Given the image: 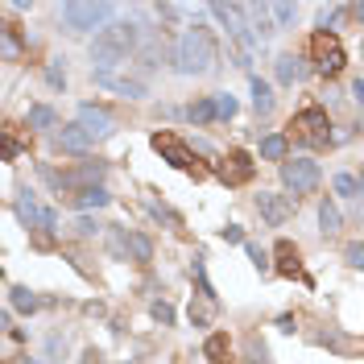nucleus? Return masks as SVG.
Segmentation results:
<instances>
[{"label": "nucleus", "instance_id": "nucleus-1", "mask_svg": "<svg viewBox=\"0 0 364 364\" xmlns=\"http://www.w3.org/2000/svg\"><path fill=\"white\" fill-rule=\"evenodd\" d=\"M136 46H141V25H133V21H112V25H104V29L95 34V42H91V62H95V71L112 75V66H120Z\"/></svg>", "mask_w": 364, "mask_h": 364}, {"label": "nucleus", "instance_id": "nucleus-2", "mask_svg": "<svg viewBox=\"0 0 364 364\" xmlns=\"http://www.w3.org/2000/svg\"><path fill=\"white\" fill-rule=\"evenodd\" d=\"M170 58H174V71H178V75H207V71L216 66V58H220L216 34H211L207 25H190L178 42H174Z\"/></svg>", "mask_w": 364, "mask_h": 364}, {"label": "nucleus", "instance_id": "nucleus-3", "mask_svg": "<svg viewBox=\"0 0 364 364\" xmlns=\"http://www.w3.org/2000/svg\"><path fill=\"white\" fill-rule=\"evenodd\" d=\"M149 141H153V149L162 153V162H170L174 170L190 174V178H203V174H207V166L195 158V149H190V145H186L178 133H170V129H158V133L149 136Z\"/></svg>", "mask_w": 364, "mask_h": 364}, {"label": "nucleus", "instance_id": "nucleus-4", "mask_svg": "<svg viewBox=\"0 0 364 364\" xmlns=\"http://www.w3.org/2000/svg\"><path fill=\"white\" fill-rule=\"evenodd\" d=\"M290 136L298 141V145H307V149H323V145H331V120H327V112L311 104V108H302V112H294V120H290Z\"/></svg>", "mask_w": 364, "mask_h": 364}, {"label": "nucleus", "instance_id": "nucleus-5", "mask_svg": "<svg viewBox=\"0 0 364 364\" xmlns=\"http://www.w3.org/2000/svg\"><path fill=\"white\" fill-rule=\"evenodd\" d=\"M311 58H315V66L327 79H335L348 66V54H344V46L335 38V29H315L311 34Z\"/></svg>", "mask_w": 364, "mask_h": 364}, {"label": "nucleus", "instance_id": "nucleus-6", "mask_svg": "<svg viewBox=\"0 0 364 364\" xmlns=\"http://www.w3.org/2000/svg\"><path fill=\"white\" fill-rule=\"evenodd\" d=\"M108 17H112V4H104V0H71V4H62V21H66L71 34H91Z\"/></svg>", "mask_w": 364, "mask_h": 364}, {"label": "nucleus", "instance_id": "nucleus-7", "mask_svg": "<svg viewBox=\"0 0 364 364\" xmlns=\"http://www.w3.org/2000/svg\"><path fill=\"white\" fill-rule=\"evenodd\" d=\"M281 182H286V190H294V199L311 195L318 186V162H311V158H286L281 162Z\"/></svg>", "mask_w": 364, "mask_h": 364}, {"label": "nucleus", "instance_id": "nucleus-8", "mask_svg": "<svg viewBox=\"0 0 364 364\" xmlns=\"http://www.w3.org/2000/svg\"><path fill=\"white\" fill-rule=\"evenodd\" d=\"M216 174H220V182H227V186H244V182H253L257 166H253V158H248L244 149H232L227 158L216 162Z\"/></svg>", "mask_w": 364, "mask_h": 364}, {"label": "nucleus", "instance_id": "nucleus-9", "mask_svg": "<svg viewBox=\"0 0 364 364\" xmlns=\"http://www.w3.org/2000/svg\"><path fill=\"white\" fill-rule=\"evenodd\" d=\"M273 273L311 281V273L302 270V257H298V244H294V240H277V244H273Z\"/></svg>", "mask_w": 364, "mask_h": 364}, {"label": "nucleus", "instance_id": "nucleus-10", "mask_svg": "<svg viewBox=\"0 0 364 364\" xmlns=\"http://www.w3.org/2000/svg\"><path fill=\"white\" fill-rule=\"evenodd\" d=\"M257 211L270 227H281L290 216H294V199L290 195H273V190H261L257 195Z\"/></svg>", "mask_w": 364, "mask_h": 364}, {"label": "nucleus", "instance_id": "nucleus-11", "mask_svg": "<svg viewBox=\"0 0 364 364\" xmlns=\"http://www.w3.org/2000/svg\"><path fill=\"white\" fill-rule=\"evenodd\" d=\"M79 125H83V133H88L91 141H104V136L116 133L112 116H108L104 108H95V104H83V108H79Z\"/></svg>", "mask_w": 364, "mask_h": 364}, {"label": "nucleus", "instance_id": "nucleus-12", "mask_svg": "<svg viewBox=\"0 0 364 364\" xmlns=\"http://www.w3.org/2000/svg\"><path fill=\"white\" fill-rule=\"evenodd\" d=\"M91 136L83 133V125L75 120V125H62L58 133H54V149H62V153H88Z\"/></svg>", "mask_w": 364, "mask_h": 364}, {"label": "nucleus", "instance_id": "nucleus-13", "mask_svg": "<svg viewBox=\"0 0 364 364\" xmlns=\"http://www.w3.org/2000/svg\"><path fill=\"white\" fill-rule=\"evenodd\" d=\"M244 17H248V25H253L257 42H265L270 34H277V25H273V8H270V4H244Z\"/></svg>", "mask_w": 364, "mask_h": 364}, {"label": "nucleus", "instance_id": "nucleus-14", "mask_svg": "<svg viewBox=\"0 0 364 364\" xmlns=\"http://www.w3.org/2000/svg\"><path fill=\"white\" fill-rule=\"evenodd\" d=\"M62 203H66V207L88 211V207H108V203H112V195H108L104 186H88V190H79V195H62Z\"/></svg>", "mask_w": 364, "mask_h": 364}, {"label": "nucleus", "instance_id": "nucleus-15", "mask_svg": "<svg viewBox=\"0 0 364 364\" xmlns=\"http://www.w3.org/2000/svg\"><path fill=\"white\" fill-rule=\"evenodd\" d=\"M42 211L46 207H38L34 190H21V199H17V216H21V224L34 227V232H42Z\"/></svg>", "mask_w": 364, "mask_h": 364}, {"label": "nucleus", "instance_id": "nucleus-16", "mask_svg": "<svg viewBox=\"0 0 364 364\" xmlns=\"http://www.w3.org/2000/svg\"><path fill=\"white\" fill-rule=\"evenodd\" d=\"M203 356H207L211 364H232V344H227V331H211V335H207Z\"/></svg>", "mask_w": 364, "mask_h": 364}, {"label": "nucleus", "instance_id": "nucleus-17", "mask_svg": "<svg viewBox=\"0 0 364 364\" xmlns=\"http://www.w3.org/2000/svg\"><path fill=\"white\" fill-rule=\"evenodd\" d=\"M8 307L21 311V315H34V311L42 307V298H38L34 290H25V286H13V290H8Z\"/></svg>", "mask_w": 364, "mask_h": 364}, {"label": "nucleus", "instance_id": "nucleus-18", "mask_svg": "<svg viewBox=\"0 0 364 364\" xmlns=\"http://www.w3.org/2000/svg\"><path fill=\"white\" fill-rule=\"evenodd\" d=\"M286 149H290V141L281 133L261 136V158H265V162H286Z\"/></svg>", "mask_w": 364, "mask_h": 364}, {"label": "nucleus", "instance_id": "nucleus-19", "mask_svg": "<svg viewBox=\"0 0 364 364\" xmlns=\"http://www.w3.org/2000/svg\"><path fill=\"white\" fill-rule=\"evenodd\" d=\"M244 360H248V364H270V348L261 344V335H257V331H248V335H244Z\"/></svg>", "mask_w": 364, "mask_h": 364}, {"label": "nucleus", "instance_id": "nucleus-20", "mask_svg": "<svg viewBox=\"0 0 364 364\" xmlns=\"http://www.w3.org/2000/svg\"><path fill=\"white\" fill-rule=\"evenodd\" d=\"M186 116H190V120H199V125H211V120H220V116H216V99H211V95L195 99V104L186 108Z\"/></svg>", "mask_w": 364, "mask_h": 364}, {"label": "nucleus", "instance_id": "nucleus-21", "mask_svg": "<svg viewBox=\"0 0 364 364\" xmlns=\"http://www.w3.org/2000/svg\"><path fill=\"white\" fill-rule=\"evenodd\" d=\"M340 224H344V220H340V207H335L331 199H323V203H318V227L331 236V232H340Z\"/></svg>", "mask_w": 364, "mask_h": 364}, {"label": "nucleus", "instance_id": "nucleus-22", "mask_svg": "<svg viewBox=\"0 0 364 364\" xmlns=\"http://www.w3.org/2000/svg\"><path fill=\"white\" fill-rule=\"evenodd\" d=\"M294 79H302V62L294 54H281L277 58V83H294Z\"/></svg>", "mask_w": 364, "mask_h": 364}, {"label": "nucleus", "instance_id": "nucleus-23", "mask_svg": "<svg viewBox=\"0 0 364 364\" xmlns=\"http://www.w3.org/2000/svg\"><path fill=\"white\" fill-rule=\"evenodd\" d=\"M129 253H133V261H153V244H149V236L145 232H129Z\"/></svg>", "mask_w": 364, "mask_h": 364}, {"label": "nucleus", "instance_id": "nucleus-24", "mask_svg": "<svg viewBox=\"0 0 364 364\" xmlns=\"http://www.w3.org/2000/svg\"><path fill=\"white\" fill-rule=\"evenodd\" d=\"M315 344L335 348V352H356V344H352L348 335H340V331H315Z\"/></svg>", "mask_w": 364, "mask_h": 364}, {"label": "nucleus", "instance_id": "nucleus-25", "mask_svg": "<svg viewBox=\"0 0 364 364\" xmlns=\"http://www.w3.org/2000/svg\"><path fill=\"white\" fill-rule=\"evenodd\" d=\"M253 108L265 116V112H273V88L265 83V79H253Z\"/></svg>", "mask_w": 364, "mask_h": 364}, {"label": "nucleus", "instance_id": "nucleus-26", "mask_svg": "<svg viewBox=\"0 0 364 364\" xmlns=\"http://www.w3.org/2000/svg\"><path fill=\"white\" fill-rule=\"evenodd\" d=\"M270 8H273V25H277V29H286V25H294V21H298V4H290V0L270 4Z\"/></svg>", "mask_w": 364, "mask_h": 364}, {"label": "nucleus", "instance_id": "nucleus-27", "mask_svg": "<svg viewBox=\"0 0 364 364\" xmlns=\"http://www.w3.org/2000/svg\"><path fill=\"white\" fill-rule=\"evenodd\" d=\"M25 120H29V129H50V125H54V108H46V104H34Z\"/></svg>", "mask_w": 364, "mask_h": 364}, {"label": "nucleus", "instance_id": "nucleus-28", "mask_svg": "<svg viewBox=\"0 0 364 364\" xmlns=\"http://www.w3.org/2000/svg\"><path fill=\"white\" fill-rule=\"evenodd\" d=\"M149 315L158 318V323H162V327H170V323H174V307H170V302H162V298H158V302H149Z\"/></svg>", "mask_w": 364, "mask_h": 364}, {"label": "nucleus", "instance_id": "nucleus-29", "mask_svg": "<svg viewBox=\"0 0 364 364\" xmlns=\"http://www.w3.org/2000/svg\"><path fill=\"white\" fill-rule=\"evenodd\" d=\"M244 248H248V257H253V265H257V270H261V273H270V270H273V265H270V253H265L261 244H253V240H248Z\"/></svg>", "mask_w": 364, "mask_h": 364}, {"label": "nucleus", "instance_id": "nucleus-30", "mask_svg": "<svg viewBox=\"0 0 364 364\" xmlns=\"http://www.w3.org/2000/svg\"><path fill=\"white\" fill-rule=\"evenodd\" d=\"M344 257H348V265H352V270H364V244H360V240L344 244Z\"/></svg>", "mask_w": 364, "mask_h": 364}, {"label": "nucleus", "instance_id": "nucleus-31", "mask_svg": "<svg viewBox=\"0 0 364 364\" xmlns=\"http://www.w3.org/2000/svg\"><path fill=\"white\" fill-rule=\"evenodd\" d=\"M216 116H220V120H232V116H236V99H232V95H216Z\"/></svg>", "mask_w": 364, "mask_h": 364}, {"label": "nucleus", "instance_id": "nucleus-32", "mask_svg": "<svg viewBox=\"0 0 364 364\" xmlns=\"http://www.w3.org/2000/svg\"><path fill=\"white\" fill-rule=\"evenodd\" d=\"M17 50H21V38H17V25H8V29H4V58H17Z\"/></svg>", "mask_w": 364, "mask_h": 364}, {"label": "nucleus", "instance_id": "nucleus-33", "mask_svg": "<svg viewBox=\"0 0 364 364\" xmlns=\"http://www.w3.org/2000/svg\"><path fill=\"white\" fill-rule=\"evenodd\" d=\"M335 190L340 195H360V182L352 178V174H335Z\"/></svg>", "mask_w": 364, "mask_h": 364}, {"label": "nucleus", "instance_id": "nucleus-34", "mask_svg": "<svg viewBox=\"0 0 364 364\" xmlns=\"http://www.w3.org/2000/svg\"><path fill=\"white\" fill-rule=\"evenodd\" d=\"M46 79H50V88H66V71H62V62H50V66H46Z\"/></svg>", "mask_w": 364, "mask_h": 364}, {"label": "nucleus", "instance_id": "nucleus-35", "mask_svg": "<svg viewBox=\"0 0 364 364\" xmlns=\"http://www.w3.org/2000/svg\"><path fill=\"white\" fill-rule=\"evenodd\" d=\"M46 352H50V360H54V364H62V360H58V356L66 352V340H62V335H50V344H46Z\"/></svg>", "mask_w": 364, "mask_h": 364}, {"label": "nucleus", "instance_id": "nucleus-36", "mask_svg": "<svg viewBox=\"0 0 364 364\" xmlns=\"http://www.w3.org/2000/svg\"><path fill=\"white\" fill-rule=\"evenodd\" d=\"M99 220H91V216H79V224H75V232H79V236H95V232H99Z\"/></svg>", "mask_w": 364, "mask_h": 364}, {"label": "nucleus", "instance_id": "nucleus-37", "mask_svg": "<svg viewBox=\"0 0 364 364\" xmlns=\"http://www.w3.org/2000/svg\"><path fill=\"white\" fill-rule=\"evenodd\" d=\"M220 236H224L227 244H240V240H244V227H240V224H227V227H220Z\"/></svg>", "mask_w": 364, "mask_h": 364}, {"label": "nucleus", "instance_id": "nucleus-38", "mask_svg": "<svg viewBox=\"0 0 364 364\" xmlns=\"http://www.w3.org/2000/svg\"><path fill=\"white\" fill-rule=\"evenodd\" d=\"M17 153H21V141H17L13 133H4V162H13Z\"/></svg>", "mask_w": 364, "mask_h": 364}, {"label": "nucleus", "instance_id": "nucleus-39", "mask_svg": "<svg viewBox=\"0 0 364 364\" xmlns=\"http://www.w3.org/2000/svg\"><path fill=\"white\" fill-rule=\"evenodd\" d=\"M352 95H356V104L364 108V79H356V83H352Z\"/></svg>", "mask_w": 364, "mask_h": 364}, {"label": "nucleus", "instance_id": "nucleus-40", "mask_svg": "<svg viewBox=\"0 0 364 364\" xmlns=\"http://www.w3.org/2000/svg\"><path fill=\"white\" fill-rule=\"evenodd\" d=\"M95 360H99V352H95V348H88V352H83V360H79V364H95Z\"/></svg>", "mask_w": 364, "mask_h": 364}, {"label": "nucleus", "instance_id": "nucleus-41", "mask_svg": "<svg viewBox=\"0 0 364 364\" xmlns=\"http://www.w3.org/2000/svg\"><path fill=\"white\" fill-rule=\"evenodd\" d=\"M352 13H356V17H360V21H364V4H356V8H352Z\"/></svg>", "mask_w": 364, "mask_h": 364}, {"label": "nucleus", "instance_id": "nucleus-42", "mask_svg": "<svg viewBox=\"0 0 364 364\" xmlns=\"http://www.w3.org/2000/svg\"><path fill=\"white\" fill-rule=\"evenodd\" d=\"M356 199H364V174H360V195H356Z\"/></svg>", "mask_w": 364, "mask_h": 364}, {"label": "nucleus", "instance_id": "nucleus-43", "mask_svg": "<svg viewBox=\"0 0 364 364\" xmlns=\"http://www.w3.org/2000/svg\"><path fill=\"white\" fill-rule=\"evenodd\" d=\"M25 364H38V360H25Z\"/></svg>", "mask_w": 364, "mask_h": 364}]
</instances>
